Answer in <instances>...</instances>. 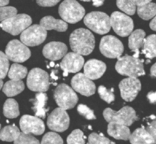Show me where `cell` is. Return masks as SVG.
I'll return each mask as SVG.
<instances>
[{
	"label": "cell",
	"instance_id": "obj_36",
	"mask_svg": "<svg viewBox=\"0 0 156 144\" xmlns=\"http://www.w3.org/2000/svg\"><path fill=\"white\" fill-rule=\"evenodd\" d=\"M9 59L5 54L0 51V78L4 79L9 70Z\"/></svg>",
	"mask_w": 156,
	"mask_h": 144
},
{
	"label": "cell",
	"instance_id": "obj_58",
	"mask_svg": "<svg viewBox=\"0 0 156 144\" xmlns=\"http://www.w3.org/2000/svg\"><path fill=\"white\" fill-rule=\"evenodd\" d=\"M6 123H9V121H8V120H6Z\"/></svg>",
	"mask_w": 156,
	"mask_h": 144
},
{
	"label": "cell",
	"instance_id": "obj_24",
	"mask_svg": "<svg viewBox=\"0 0 156 144\" xmlns=\"http://www.w3.org/2000/svg\"><path fill=\"white\" fill-rule=\"evenodd\" d=\"M146 33L143 29H138L132 32L128 38V47L132 52L139 51L143 47Z\"/></svg>",
	"mask_w": 156,
	"mask_h": 144
},
{
	"label": "cell",
	"instance_id": "obj_5",
	"mask_svg": "<svg viewBox=\"0 0 156 144\" xmlns=\"http://www.w3.org/2000/svg\"><path fill=\"white\" fill-rule=\"evenodd\" d=\"M86 26L96 33L104 35L111 30L110 17L105 13L92 12L87 14L83 19Z\"/></svg>",
	"mask_w": 156,
	"mask_h": 144
},
{
	"label": "cell",
	"instance_id": "obj_2",
	"mask_svg": "<svg viewBox=\"0 0 156 144\" xmlns=\"http://www.w3.org/2000/svg\"><path fill=\"white\" fill-rule=\"evenodd\" d=\"M117 59L115 70L121 75L134 78L145 75L144 59H140L126 54Z\"/></svg>",
	"mask_w": 156,
	"mask_h": 144
},
{
	"label": "cell",
	"instance_id": "obj_44",
	"mask_svg": "<svg viewBox=\"0 0 156 144\" xmlns=\"http://www.w3.org/2000/svg\"><path fill=\"white\" fill-rule=\"evenodd\" d=\"M93 2V5L95 7H99L103 5L105 0H91Z\"/></svg>",
	"mask_w": 156,
	"mask_h": 144
},
{
	"label": "cell",
	"instance_id": "obj_41",
	"mask_svg": "<svg viewBox=\"0 0 156 144\" xmlns=\"http://www.w3.org/2000/svg\"><path fill=\"white\" fill-rule=\"evenodd\" d=\"M146 130L152 136L154 141V144H156V121H154L148 125Z\"/></svg>",
	"mask_w": 156,
	"mask_h": 144
},
{
	"label": "cell",
	"instance_id": "obj_3",
	"mask_svg": "<svg viewBox=\"0 0 156 144\" xmlns=\"http://www.w3.org/2000/svg\"><path fill=\"white\" fill-rule=\"evenodd\" d=\"M103 115L108 123H117L130 126L138 120L136 112L133 108L126 106L120 109L118 111L110 108H106L103 112Z\"/></svg>",
	"mask_w": 156,
	"mask_h": 144
},
{
	"label": "cell",
	"instance_id": "obj_45",
	"mask_svg": "<svg viewBox=\"0 0 156 144\" xmlns=\"http://www.w3.org/2000/svg\"><path fill=\"white\" fill-rule=\"evenodd\" d=\"M149 26L152 30L156 32V16L150 22Z\"/></svg>",
	"mask_w": 156,
	"mask_h": 144
},
{
	"label": "cell",
	"instance_id": "obj_47",
	"mask_svg": "<svg viewBox=\"0 0 156 144\" xmlns=\"http://www.w3.org/2000/svg\"><path fill=\"white\" fill-rule=\"evenodd\" d=\"M58 72V70H53L50 74V76H51L52 79L57 80L58 79V77L56 75V74Z\"/></svg>",
	"mask_w": 156,
	"mask_h": 144
},
{
	"label": "cell",
	"instance_id": "obj_40",
	"mask_svg": "<svg viewBox=\"0 0 156 144\" xmlns=\"http://www.w3.org/2000/svg\"><path fill=\"white\" fill-rule=\"evenodd\" d=\"M61 0H36L37 3L41 6L51 7L57 4Z\"/></svg>",
	"mask_w": 156,
	"mask_h": 144
},
{
	"label": "cell",
	"instance_id": "obj_29",
	"mask_svg": "<svg viewBox=\"0 0 156 144\" xmlns=\"http://www.w3.org/2000/svg\"><path fill=\"white\" fill-rule=\"evenodd\" d=\"M3 114L6 118L13 119L20 115L19 106L16 100L13 99L6 100L3 106Z\"/></svg>",
	"mask_w": 156,
	"mask_h": 144
},
{
	"label": "cell",
	"instance_id": "obj_22",
	"mask_svg": "<svg viewBox=\"0 0 156 144\" xmlns=\"http://www.w3.org/2000/svg\"><path fill=\"white\" fill-rule=\"evenodd\" d=\"M40 25L45 30H55L60 32L66 31L68 26L64 20L56 19L50 16L43 17L40 20Z\"/></svg>",
	"mask_w": 156,
	"mask_h": 144
},
{
	"label": "cell",
	"instance_id": "obj_30",
	"mask_svg": "<svg viewBox=\"0 0 156 144\" xmlns=\"http://www.w3.org/2000/svg\"><path fill=\"white\" fill-rule=\"evenodd\" d=\"M27 73V69L26 67L15 63L11 66L8 76L11 79L19 80L25 78Z\"/></svg>",
	"mask_w": 156,
	"mask_h": 144
},
{
	"label": "cell",
	"instance_id": "obj_20",
	"mask_svg": "<svg viewBox=\"0 0 156 144\" xmlns=\"http://www.w3.org/2000/svg\"><path fill=\"white\" fill-rule=\"evenodd\" d=\"M48 100L47 94L44 92L37 93L34 99L29 100V101L32 102L34 104V106L31 109L35 113L36 116L43 119L45 118L46 114L49 110V108H46Z\"/></svg>",
	"mask_w": 156,
	"mask_h": 144
},
{
	"label": "cell",
	"instance_id": "obj_50",
	"mask_svg": "<svg viewBox=\"0 0 156 144\" xmlns=\"http://www.w3.org/2000/svg\"><path fill=\"white\" fill-rule=\"evenodd\" d=\"M55 64L53 61H52V62H50V66L51 67H53L55 66Z\"/></svg>",
	"mask_w": 156,
	"mask_h": 144
},
{
	"label": "cell",
	"instance_id": "obj_28",
	"mask_svg": "<svg viewBox=\"0 0 156 144\" xmlns=\"http://www.w3.org/2000/svg\"><path fill=\"white\" fill-rule=\"evenodd\" d=\"M20 132L14 124L5 126L0 132V140L3 142H14L20 134Z\"/></svg>",
	"mask_w": 156,
	"mask_h": 144
},
{
	"label": "cell",
	"instance_id": "obj_25",
	"mask_svg": "<svg viewBox=\"0 0 156 144\" xmlns=\"http://www.w3.org/2000/svg\"><path fill=\"white\" fill-rule=\"evenodd\" d=\"M24 89V83L23 81L11 79L5 83L4 85L2 91L6 96L11 97L18 95Z\"/></svg>",
	"mask_w": 156,
	"mask_h": 144
},
{
	"label": "cell",
	"instance_id": "obj_57",
	"mask_svg": "<svg viewBox=\"0 0 156 144\" xmlns=\"http://www.w3.org/2000/svg\"><path fill=\"white\" fill-rule=\"evenodd\" d=\"M83 138H84V139H87V137H86V136H85V135H83Z\"/></svg>",
	"mask_w": 156,
	"mask_h": 144
},
{
	"label": "cell",
	"instance_id": "obj_42",
	"mask_svg": "<svg viewBox=\"0 0 156 144\" xmlns=\"http://www.w3.org/2000/svg\"><path fill=\"white\" fill-rule=\"evenodd\" d=\"M149 103L154 104L156 103V91H151L148 93L147 96Z\"/></svg>",
	"mask_w": 156,
	"mask_h": 144
},
{
	"label": "cell",
	"instance_id": "obj_10",
	"mask_svg": "<svg viewBox=\"0 0 156 144\" xmlns=\"http://www.w3.org/2000/svg\"><path fill=\"white\" fill-rule=\"evenodd\" d=\"M100 50L105 57L118 58L124 52V46L118 38L112 35L103 37L100 42Z\"/></svg>",
	"mask_w": 156,
	"mask_h": 144
},
{
	"label": "cell",
	"instance_id": "obj_38",
	"mask_svg": "<svg viewBox=\"0 0 156 144\" xmlns=\"http://www.w3.org/2000/svg\"><path fill=\"white\" fill-rule=\"evenodd\" d=\"M77 111L79 114L83 116L87 120H93L96 119L93 110H91L87 105L83 104H79L77 107Z\"/></svg>",
	"mask_w": 156,
	"mask_h": 144
},
{
	"label": "cell",
	"instance_id": "obj_34",
	"mask_svg": "<svg viewBox=\"0 0 156 144\" xmlns=\"http://www.w3.org/2000/svg\"><path fill=\"white\" fill-rule=\"evenodd\" d=\"M98 93L100 98L107 103L111 104L114 101L115 97L111 89L108 90L105 86L101 85L98 88Z\"/></svg>",
	"mask_w": 156,
	"mask_h": 144
},
{
	"label": "cell",
	"instance_id": "obj_17",
	"mask_svg": "<svg viewBox=\"0 0 156 144\" xmlns=\"http://www.w3.org/2000/svg\"><path fill=\"white\" fill-rule=\"evenodd\" d=\"M84 60L81 55L75 52L68 53L64 57L60 67L64 72L76 73L82 68Z\"/></svg>",
	"mask_w": 156,
	"mask_h": 144
},
{
	"label": "cell",
	"instance_id": "obj_6",
	"mask_svg": "<svg viewBox=\"0 0 156 144\" xmlns=\"http://www.w3.org/2000/svg\"><path fill=\"white\" fill-rule=\"evenodd\" d=\"M54 98L59 107L65 110L74 108L79 100L77 94L74 90L64 83L59 84L56 88Z\"/></svg>",
	"mask_w": 156,
	"mask_h": 144
},
{
	"label": "cell",
	"instance_id": "obj_48",
	"mask_svg": "<svg viewBox=\"0 0 156 144\" xmlns=\"http://www.w3.org/2000/svg\"><path fill=\"white\" fill-rule=\"evenodd\" d=\"M9 2V0H0V6L7 5Z\"/></svg>",
	"mask_w": 156,
	"mask_h": 144
},
{
	"label": "cell",
	"instance_id": "obj_31",
	"mask_svg": "<svg viewBox=\"0 0 156 144\" xmlns=\"http://www.w3.org/2000/svg\"><path fill=\"white\" fill-rule=\"evenodd\" d=\"M116 5L121 11L129 15H133L136 11V5L132 0H116Z\"/></svg>",
	"mask_w": 156,
	"mask_h": 144
},
{
	"label": "cell",
	"instance_id": "obj_56",
	"mask_svg": "<svg viewBox=\"0 0 156 144\" xmlns=\"http://www.w3.org/2000/svg\"><path fill=\"white\" fill-rule=\"evenodd\" d=\"M53 84L54 86H56V85H57V83H53Z\"/></svg>",
	"mask_w": 156,
	"mask_h": 144
},
{
	"label": "cell",
	"instance_id": "obj_55",
	"mask_svg": "<svg viewBox=\"0 0 156 144\" xmlns=\"http://www.w3.org/2000/svg\"><path fill=\"white\" fill-rule=\"evenodd\" d=\"M80 1H83V2H90V1H91V0H80Z\"/></svg>",
	"mask_w": 156,
	"mask_h": 144
},
{
	"label": "cell",
	"instance_id": "obj_9",
	"mask_svg": "<svg viewBox=\"0 0 156 144\" xmlns=\"http://www.w3.org/2000/svg\"><path fill=\"white\" fill-rule=\"evenodd\" d=\"M111 26L119 36L126 37L131 34L134 28L133 19L121 12H113L110 17Z\"/></svg>",
	"mask_w": 156,
	"mask_h": 144
},
{
	"label": "cell",
	"instance_id": "obj_12",
	"mask_svg": "<svg viewBox=\"0 0 156 144\" xmlns=\"http://www.w3.org/2000/svg\"><path fill=\"white\" fill-rule=\"evenodd\" d=\"M70 118L66 110L59 107L55 109L48 117L47 124L51 131L63 132L69 126Z\"/></svg>",
	"mask_w": 156,
	"mask_h": 144
},
{
	"label": "cell",
	"instance_id": "obj_7",
	"mask_svg": "<svg viewBox=\"0 0 156 144\" xmlns=\"http://www.w3.org/2000/svg\"><path fill=\"white\" fill-rule=\"evenodd\" d=\"M32 23V18L25 14L16 15L0 23L3 30L16 36L23 33Z\"/></svg>",
	"mask_w": 156,
	"mask_h": 144
},
{
	"label": "cell",
	"instance_id": "obj_18",
	"mask_svg": "<svg viewBox=\"0 0 156 144\" xmlns=\"http://www.w3.org/2000/svg\"><path fill=\"white\" fill-rule=\"evenodd\" d=\"M68 51L66 45L60 42H51L44 46L43 54L44 57L51 61H57L61 59Z\"/></svg>",
	"mask_w": 156,
	"mask_h": 144
},
{
	"label": "cell",
	"instance_id": "obj_60",
	"mask_svg": "<svg viewBox=\"0 0 156 144\" xmlns=\"http://www.w3.org/2000/svg\"><path fill=\"white\" fill-rule=\"evenodd\" d=\"M1 124H0V129H1Z\"/></svg>",
	"mask_w": 156,
	"mask_h": 144
},
{
	"label": "cell",
	"instance_id": "obj_16",
	"mask_svg": "<svg viewBox=\"0 0 156 144\" xmlns=\"http://www.w3.org/2000/svg\"><path fill=\"white\" fill-rule=\"evenodd\" d=\"M71 85L77 92L86 97L95 93L96 86L94 83L84 73H78L72 78Z\"/></svg>",
	"mask_w": 156,
	"mask_h": 144
},
{
	"label": "cell",
	"instance_id": "obj_23",
	"mask_svg": "<svg viewBox=\"0 0 156 144\" xmlns=\"http://www.w3.org/2000/svg\"><path fill=\"white\" fill-rule=\"evenodd\" d=\"M143 128H138L131 134L129 140L132 144H154V141L148 132Z\"/></svg>",
	"mask_w": 156,
	"mask_h": 144
},
{
	"label": "cell",
	"instance_id": "obj_33",
	"mask_svg": "<svg viewBox=\"0 0 156 144\" xmlns=\"http://www.w3.org/2000/svg\"><path fill=\"white\" fill-rule=\"evenodd\" d=\"M64 143L62 137L55 132H49L44 135L42 138L41 144H58Z\"/></svg>",
	"mask_w": 156,
	"mask_h": 144
},
{
	"label": "cell",
	"instance_id": "obj_21",
	"mask_svg": "<svg viewBox=\"0 0 156 144\" xmlns=\"http://www.w3.org/2000/svg\"><path fill=\"white\" fill-rule=\"evenodd\" d=\"M107 128L108 134L116 140L123 141L129 140L131 134L128 126L112 122L109 123Z\"/></svg>",
	"mask_w": 156,
	"mask_h": 144
},
{
	"label": "cell",
	"instance_id": "obj_59",
	"mask_svg": "<svg viewBox=\"0 0 156 144\" xmlns=\"http://www.w3.org/2000/svg\"><path fill=\"white\" fill-rule=\"evenodd\" d=\"M47 68H49V67L48 66V65H47Z\"/></svg>",
	"mask_w": 156,
	"mask_h": 144
},
{
	"label": "cell",
	"instance_id": "obj_1",
	"mask_svg": "<svg viewBox=\"0 0 156 144\" xmlns=\"http://www.w3.org/2000/svg\"><path fill=\"white\" fill-rule=\"evenodd\" d=\"M69 44L73 52L81 55L91 54L95 47V38L90 31L83 28L76 29L69 37Z\"/></svg>",
	"mask_w": 156,
	"mask_h": 144
},
{
	"label": "cell",
	"instance_id": "obj_19",
	"mask_svg": "<svg viewBox=\"0 0 156 144\" xmlns=\"http://www.w3.org/2000/svg\"><path fill=\"white\" fill-rule=\"evenodd\" d=\"M106 65L102 61L96 59L88 60L84 65V74L91 80L101 78L106 71Z\"/></svg>",
	"mask_w": 156,
	"mask_h": 144
},
{
	"label": "cell",
	"instance_id": "obj_39",
	"mask_svg": "<svg viewBox=\"0 0 156 144\" xmlns=\"http://www.w3.org/2000/svg\"><path fill=\"white\" fill-rule=\"evenodd\" d=\"M112 142L108 138L98 135L96 133H92L89 135L88 143L90 144H109Z\"/></svg>",
	"mask_w": 156,
	"mask_h": 144
},
{
	"label": "cell",
	"instance_id": "obj_14",
	"mask_svg": "<svg viewBox=\"0 0 156 144\" xmlns=\"http://www.w3.org/2000/svg\"><path fill=\"white\" fill-rule=\"evenodd\" d=\"M119 88L122 99L126 102H132L141 91L142 84L137 78L128 77L120 82Z\"/></svg>",
	"mask_w": 156,
	"mask_h": 144
},
{
	"label": "cell",
	"instance_id": "obj_43",
	"mask_svg": "<svg viewBox=\"0 0 156 144\" xmlns=\"http://www.w3.org/2000/svg\"><path fill=\"white\" fill-rule=\"evenodd\" d=\"M152 0H132L133 2L137 6L144 5L146 4L151 2Z\"/></svg>",
	"mask_w": 156,
	"mask_h": 144
},
{
	"label": "cell",
	"instance_id": "obj_27",
	"mask_svg": "<svg viewBox=\"0 0 156 144\" xmlns=\"http://www.w3.org/2000/svg\"><path fill=\"white\" fill-rule=\"evenodd\" d=\"M137 12L140 18L148 21L156 16V4L150 2L144 5L137 6Z\"/></svg>",
	"mask_w": 156,
	"mask_h": 144
},
{
	"label": "cell",
	"instance_id": "obj_32",
	"mask_svg": "<svg viewBox=\"0 0 156 144\" xmlns=\"http://www.w3.org/2000/svg\"><path fill=\"white\" fill-rule=\"evenodd\" d=\"M83 133L80 129H76L71 132L67 138L68 144H84L85 139L83 138Z\"/></svg>",
	"mask_w": 156,
	"mask_h": 144
},
{
	"label": "cell",
	"instance_id": "obj_49",
	"mask_svg": "<svg viewBox=\"0 0 156 144\" xmlns=\"http://www.w3.org/2000/svg\"><path fill=\"white\" fill-rule=\"evenodd\" d=\"M3 85V82L2 80V79L0 78V90L2 88Z\"/></svg>",
	"mask_w": 156,
	"mask_h": 144
},
{
	"label": "cell",
	"instance_id": "obj_8",
	"mask_svg": "<svg viewBox=\"0 0 156 144\" xmlns=\"http://www.w3.org/2000/svg\"><path fill=\"white\" fill-rule=\"evenodd\" d=\"M50 84L49 75L41 68H33L28 73L27 84L30 90L45 92L48 90Z\"/></svg>",
	"mask_w": 156,
	"mask_h": 144
},
{
	"label": "cell",
	"instance_id": "obj_26",
	"mask_svg": "<svg viewBox=\"0 0 156 144\" xmlns=\"http://www.w3.org/2000/svg\"><path fill=\"white\" fill-rule=\"evenodd\" d=\"M141 54L152 59L156 58V35L152 34L145 38Z\"/></svg>",
	"mask_w": 156,
	"mask_h": 144
},
{
	"label": "cell",
	"instance_id": "obj_37",
	"mask_svg": "<svg viewBox=\"0 0 156 144\" xmlns=\"http://www.w3.org/2000/svg\"><path fill=\"white\" fill-rule=\"evenodd\" d=\"M17 12L16 8L13 6H0V22L16 15Z\"/></svg>",
	"mask_w": 156,
	"mask_h": 144
},
{
	"label": "cell",
	"instance_id": "obj_11",
	"mask_svg": "<svg viewBox=\"0 0 156 144\" xmlns=\"http://www.w3.org/2000/svg\"><path fill=\"white\" fill-rule=\"evenodd\" d=\"M47 36V32L40 25L34 24L27 27L22 33L20 40L27 46L39 45L44 42Z\"/></svg>",
	"mask_w": 156,
	"mask_h": 144
},
{
	"label": "cell",
	"instance_id": "obj_46",
	"mask_svg": "<svg viewBox=\"0 0 156 144\" xmlns=\"http://www.w3.org/2000/svg\"><path fill=\"white\" fill-rule=\"evenodd\" d=\"M150 73H151V75L152 77L156 78V63L151 67Z\"/></svg>",
	"mask_w": 156,
	"mask_h": 144
},
{
	"label": "cell",
	"instance_id": "obj_53",
	"mask_svg": "<svg viewBox=\"0 0 156 144\" xmlns=\"http://www.w3.org/2000/svg\"><path fill=\"white\" fill-rule=\"evenodd\" d=\"M68 72H64L63 75L64 77H67V76H68Z\"/></svg>",
	"mask_w": 156,
	"mask_h": 144
},
{
	"label": "cell",
	"instance_id": "obj_51",
	"mask_svg": "<svg viewBox=\"0 0 156 144\" xmlns=\"http://www.w3.org/2000/svg\"><path fill=\"white\" fill-rule=\"evenodd\" d=\"M150 118H151L152 120H154L156 119V116L154 115H152L150 116Z\"/></svg>",
	"mask_w": 156,
	"mask_h": 144
},
{
	"label": "cell",
	"instance_id": "obj_54",
	"mask_svg": "<svg viewBox=\"0 0 156 144\" xmlns=\"http://www.w3.org/2000/svg\"><path fill=\"white\" fill-rule=\"evenodd\" d=\"M88 129H89V130H91V131L93 130L92 127L91 125H89V126H88Z\"/></svg>",
	"mask_w": 156,
	"mask_h": 144
},
{
	"label": "cell",
	"instance_id": "obj_4",
	"mask_svg": "<svg viewBox=\"0 0 156 144\" xmlns=\"http://www.w3.org/2000/svg\"><path fill=\"white\" fill-rule=\"evenodd\" d=\"M58 13L64 21L74 24L84 17L85 10L76 0H65L59 5Z\"/></svg>",
	"mask_w": 156,
	"mask_h": 144
},
{
	"label": "cell",
	"instance_id": "obj_35",
	"mask_svg": "<svg viewBox=\"0 0 156 144\" xmlns=\"http://www.w3.org/2000/svg\"><path fill=\"white\" fill-rule=\"evenodd\" d=\"M39 141L35 138L31 134H26L24 132L20 133L17 139L14 142V144H39Z\"/></svg>",
	"mask_w": 156,
	"mask_h": 144
},
{
	"label": "cell",
	"instance_id": "obj_15",
	"mask_svg": "<svg viewBox=\"0 0 156 144\" xmlns=\"http://www.w3.org/2000/svg\"><path fill=\"white\" fill-rule=\"evenodd\" d=\"M19 124L21 130L25 133L40 135L43 134L45 130L44 121L36 116L28 114L23 115L20 119Z\"/></svg>",
	"mask_w": 156,
	"mask_h": 144
},
{
	"label": "cell",
	"instance_id": "obj_13",
	"mask_svg": "<svg viewBox=\"0 0 156 144\" xmlns=\"http://www.w3.org/2000/svg\"><path fill=\"white\" fill-rule=\"evenodd\" d=\"M5 53L9 60L16 63H23L31 55V51L27 46L16 39L8 43Z\"/></svg>",
	"mask_w": 156,
	"mask_h": 144
},
{
	"label": "cell",
	"instance_id": "obj_52",
	"mask_svg": "<svg viewBox=\"0 0 156 144\" xmlns=\"http://www.w3.org/2000/svg\"><path fill=\"white\" fill-rule=\"evenodd\" d=\"M151 59H147V60L146 61V65H147V64H150V63H151Z\"/></svg>",
	"mask_w": 156,
	"mask_h": 144
}]
</instances>
